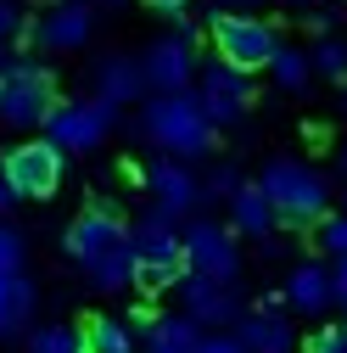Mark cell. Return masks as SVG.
<instances>
[{
  "label": "cell",
  "instance_id": "4dcf8cb0",
  "mask_svg": "<svg viewBox=\"0 0 347 353\" xmlns=\"http://www.w3.org/2000/svg\"><path fill=\"white\" fill-rule=\"evenodd\" d=\"M17 34H23V6L17 0H0V46H12Z\"/></svg>",
  "mask_w": 347,
  "mask_h": 353
},
{
  "label": "cell",
  "instance_id": "d4e9b609",
  "mask_svg": "<svg viewBox=\"0 0 347 353\" xmlns=\"http://www.w3.org/2000/svg\"><path fill=\"white\" fill-rule=\"evenodd\" d=\"M23 263H28V236L12 219H0V275H23Z\"/></svg>",
  "mask_w": 347,
  "mask_h": 353
},
{
  "label": "cell",
  "instance_id": "52a82bcc",
  "mask_svg": "<svg viewBox=\"0 0 347 353\" xmlns=\"http://www.w3.org/2000/svg\"><path fill=\"white\" fill-rule=\"evenodd\" d=\"M180 258H185V275H202L213 286H235L241 281V247H235V236L219 219H191L180 230Z\"/></svg>",
  "mask_w": 347,
  "mask_h": 353
},
{
  "label": "cell",
  "instance_id": "8d00e7d4",
  "mask_svg": "<svg viewBox=\"0 0 347 353\" xmlns=\"http://www.w3.org/2000/svg\"><path fill=\"white\" fill-rule=\"evenodd\" d=\"M280 6H314V0H280Z\"/></svg>",
  "mask_w": 347,
  "mask_h": 353
},
{
  "label": "cell",
  "instance_id": "8fae6325",
  "mask_svg": "<svg viewBox=\"0 0 347 353\" xmlns=\"http://www.w3.org/2000/svg\"><path fill=\"white\" fill-rule=\"evenodd\" d=\"M140 73H146L151 96H180V90L196 84V46L185 34H157L140 57Z\"/></svg>",
  "mask_w": 347,
  "mask_h": 353
},
{
  "label": "cell",
  "instance_id": "4316f807",
  "mask_svg": "<svg viewBox=\"0 0 347 353\" xmlns=\"http://www.w3.org/2000/svg\"><path fill=\"white\" fill-rule=\"evenodd\" d=\"M308 68H314V73H325V79H341V68H347V51H341V39H336V34H325L319 46L308 51Z\"/></svg>",
  "mask_w": 347,
  "mask_h": 353
},
{
  "label": "cell",
  "instance_id": "83f0119b",
  "mask_svg": "<svg viewBox=\"0 0 347 353\" xmlns=\"http://www.w3.org/2000/svg\"><path fill=\"white\" fill-rule=\"evenodd\" d=\"M314 241L325 247V258H341L347 252V225H341V213H325L319 225H314Z\"/></svg>",
  "mask_w": 347,
  "mask_h": 353
},
{
  "label": "cell",
  "instance_id": "5bb4252c",
  "mask_svg": "<svg viewBox=\"0 0 347 353\" xmlns=\"http://www.w3.org/2000/svg\"><path fill=\"white\" fill-rule=\"evenodd\" d=\"M146 191H151V208L162 213V219H180L196 208V174L185 168V163H174V157H157V163H146Z\"/></svg>",
  "mask_w": 347,
  "mask_h": 353
},
{
  "label": "cell",
  "instance_id": "1f68e13d",
  "mask_svg": "<svg viewBox=\"0 0 347 353\" xmlns=\"http://www.w3.org/2000/svg\"><path fill=\"white\" fill-rule=\"evenodd\" d=\"M196 353H246V347H241L230 331H213V336H202V347H196Z\"/></svg>",
  "mask_w": 347,
  "mask_h": 353
},
{
  "label": "cell",
  "instance_id": "3957f363",
  "mask_svg": "<svg viewBox=\"0 0 347 353\" xmlns=\"http://www.w3.org/2000/svg\"><path fill=\"white\" fill-rule=\"evenodd\" d=\"M56 73L39 68L28 57H12L0 68V123L6 129H45L51 107H56Z\"/></svg>",
  "mask_w": 347,
  "mask_h": 353
},
{
  "label": "cell",
  "instance_id": "f1b7e54d",
  "mask_svg": "<svg viewBox=\"0 0 347 353\" xmlns=\"http://www.w3.org/2000/svg\"><path fill=\"white\" fill-rule=\"evenodd\" d=\"M302 353H347V331L341 325H319L308 342H297Z\"/></svg>",
  "mask_w": 347,
  "mask_h": 353
},
{
  "label": "cell",
  "instance_id": "6da1fadb",
  "mask_svg": "<svg viewBox=\"0 0 347 353\" xmlns=\"http://www.w3.org/2000/svg\"><path fill=\"white\" fill-rule=\"evenodd\" d=\"M257 191H264V202L275 208V225L314 230L330 213V174H319L314 163H297V157H275L264 174H257Z\"/></svg>",
  "mask_w": 347,
  "mask_h": 353
},
{
  "label": "cell",
  "instance_id": "8992f818",
  "mask_svg": "<svg viewBox=\"0 0 347 353\" xmlns=\"http://www.w3.org/2000/svg\"><path fill=\"white\" fill-rule=\"evenodd\" d=\"M62 168L67 157L45 141V135H28L6 152V163H0V180H6V191L17 202H51L62 191Z\"/></svg>",
  "mask_w": 347,
  "mask_h": 353
},
{
  "label": "cell",
  "instance_id": "484cf974",
  "mask_svg": "<svg viewBox=\"0 0 347 353\" xmlns=\"http://www.w3.org/2000/svg\"><path fill=\"white\" fill-rule=\"evenodd\" d=\"M235 191H241V168L235 163H219V168L207 174V185H196V202H230Z\"/></svg>",
  "mask_w": 347,
  "mask_h": 353
},
{
  "label": "cell",
  "instance_id": "603a6c76",
  "mask_svg": "<svg viewBox=\"0 0 347 353\" xmlns=\"http://www.w3.org/2000/svg\"><path fill=\"white\" fill-rule=\"evenodd\" d=\"M269 73H275V84L280 90H308V79H314V68H308V51L302 46H280L275 57H269Z\"/></svg>",
  "mask_w": 347,
  "mask_h": 353
},
{
  "label": "cell",
  "instance_id": "2e32d148",
  "mask_svg": "<svg viewBox=\"0 0 347 353\" xmlns=\"http://www.w3.org/2000/svg\"><path fill=\"white\" fill-rule=\"evenodd\" d=\"M230 336L246 353H297V325L286 320V308H246Z\"/></svg>",
  "mask_w": 347,
  "mask_h": 353
},
{
  "label": "cell",
  "instance_id": "277c9868",
  "mask_svg": "<svg viewBox=\"0 0 347 353\" xmlns=\"http://www.w3.org/2000/svg\"><path fill=\"white\" fill-rule=\"evenodd\" d=\"M129 258H135V286L140 292H174V281L185 275L180 258V225L162 219L157 208L129 230Z\"/></svg>",
  "mask_w": 347,
  "mask_h": 353
},
{
  "label": "cell",
  "instance_id": "9c48e42d",
  "mask_svg": "<svg viewBox=\"0 0 347 353\" xmlns=\"http://www.w3.org/2000/svg\"><path fill=\"white\" fill-rule=\"evenodd\" d=\"M207 34H213V51H219V62L252 73V68H269V57L280 51V34L269 23H257V17H219L213 12L207 17Z\"/></svg>",
  "mask_w": 347,
  "mask_h": 353
},
{
  "label": "cell",
  "instance_id": "e575fe53",
  "mask_svg": "<svg viewBox=\"0 0 347 353\" xmlns=\"http://www.w3.org/2000/svg\"><path fill=\"white\" fill-rule=\"evenodd\" d=\"M146 6H151V12H168V17H180V12L191 6V0H146Z\"/></svg>",
  "mask_w": 347,
  "mask_h": 353
},
{
  "label": "cell",
  "instance_id": "d6986e66",
  "mask_svg": "<svg viewBox=\"0 0 347 353\" xmlns=\"http://www.w3.org/2000/svg\"><path fill=\"white\" fill-rule=\"evenodd\" d=\"M230 236H252V241H264L275 236V208L264 202V191H257V180H241V191L230 196Z\"/></svg>",
  "mask_w": 347,
  "mask_h": 353
},
{
  "label": "cell",
  "instance_id": "30bf717a",
  "mask_svg": "<svg viewBox=\"0 0 347 353\" xmlns=\"http://www.w3.org/2000/svg\"><path fill=\"white\" fill-rule=\"evenodd\" d=\"M28 46L34 51H51V57H67V51H84L96 34V12L90 0H56V6L39 17V23H23Z\"/></svg>",
  "mask_w": 347,
  "mask_h": 353
},
{
  "label": "cell",
  "instance_id": "7c38bea8",
  "mask_svg": "<svg viewBox=\"0 0 347 353\" xmlns=\"http://www.w3.org/2000/svg\"><path fill=\"white\" fill-rule=\"evenodd\" d=\"M174 292H180L185 320H191L196 331H202V325H235V320L246 314L241 286H213V281H202V275H180Z\"/></svg>",
  "mask_w": 347,
  "mask_h": 353
},
{
  "label": "cell",
  "instance_id": "836d02e7",
  "mask_svg": "<svg viewBox=\"0 0 347 353\" xmlns=\"http://www.w3.org/2000/svg\"><path fill=\"white\" fill-rule=\"evenodd\" d=\"M336 23H341V6H336V0H330L325 12H314V28H319V34H336Z\"/></svg>",
  "mask_w": 347,
  "mask_h": 353
},
{
  "label": "cell",
  "instance_id": "4fadbf2b",
  "mask_svg": "<svg viewBox=\"0 0 347 353\" xmlns=\"http://www.w3.org/2000/svg\"><path fill=\"white\" fill-rule=\"evenodd\" d=\"M123 241H129V225H123L112 208H84L73 225H67V236H62L67 258H73V263H84V270H90L96 258H107L112 247H123Z\"/></svg>",
  "mask_w": 347,
  "mask_h": 353
},
{
  "label": "cell",
  "instance_id": "ac0fdd59",
  "mask_svg": "<svg viewBox=\"0 0 347 353\" xmlns=\"http://www.w3.org/2000/svg\"><path fill=\"white\" fill-rule=\"evenodd\" d=\"M34 320V281L28 275H0V342H23Z\"/></svg>",
  "mask_w": 347,
  "mask_h": 353
},
{
  "label": "cell",
  "instance_id": "ffe728a7",
  "mask_svg": "<svg viewBox=\"0 0 347 353\" xmlns=\"http://www.w3.org/2000/svg\"><path fill=\"white\" fill-rule=\"evenodd\" d=\"M146 325V347L140 353H196L207 331H196L185 314H157V320H140Z\"/></svg>",
  "mask_w": 347,
  "mask_h": 353
},
{
  "label": "cell",
  "instance_id": "5b68a950",
  "mask_svg": "<svg viewBox=\"0 0 347 353\" xmlns=\"http://www.w3.org/2000/svg\"><path fill=\"white\" fill-rule=\"evenodd\" d=\"M191 96H196L207 129H235L252 112V101H257V84H252V73H241V68H230L219 57H207L196 68V90Z\"/></svg>",
  "mask_w": 347,
  "mask_h": 353
},
{
  "label": "cell",
  "instance_id": "44dd1931",
  "mask_svg": "<svg viewBox=\"0 0 347 353\" xmlns=\"http://www.w3.org/2000/svg\"><path fill=\"white\" fill-rule=\"evenodd\" d=\"M84 353H140V342H135V331H129V320L101 314V320H90V331H84Z\"/></svg>",
  "mask_w": 347,
  "mask_h": 353
},
{
  "label": "cell",
  "instance_id": "ba28073f",
  "mask_svg": "<svg viewBox=\"0 0 347 353\" xmlns=\"http://www.w3.org/2000/svg\"><path fill=\"white\" fill-rule=\"evenodd\" d=\"M112 118H118V112H107L101 101H84V96H78V101H56L39 135H45L62 157H67V152H73V157H90V152H101Z\"/></svg>",
  "mask_w": 347,
  "mask_h": 353
},
{
  "label": "cell",
  "instance_id": "7a4b0ae2",
  "mask_svg": "<svg viewBox=\"0 0 347 353\" xmlns=\"http://www.w3.org/2000/svg\"><path fill=\"white\" fill-rule=\"evenodd\" d=\"M140 129L151 135V146H162V157H174V163H191V157L213 152V129H207V118H202V107H196L191 90L151 96L146 112H140Z\"/></svg>",
  "mask_w": 347,
  "mask_h": 353
},
{
  "label": "cell",
  "instance_id": "9a60e30c",
  "mask_svg": "<svg viewBox=\"0 0 347 353\" xmlns=\"http://www.w3.org/2000/svg\"><path fill=\"white\" fill-rule=\"evenodd\" d=\"M96 96L90 101H101L107 112H118L123 101H146V73H140V57H129V51H107L101 62H96Z\"/></svg>",
  "mask_w": 347,
  "mask_h": 353
},
{
  "label": "cell",
  "instance_id": "e0dca14e",
  "mask_svg": "<svg viewBox=\"0 0 347 353\" xmlns=\"http://www.w3.org/2000/svg\"><path fill=\"white\" fill-rule=\"evenodd\" d=\"M280 303H286V308H297V314H308V320L330 314V292H325V270H319V263H297V270L286 275V286H280Z\"/></svg>",
  "mask_w": 347,
  "mask_h": 353
},
{
  "label": "cell",
  "instance_id": "cb8c5ba5",
  "mask_svg": "<svg viewBox=\"0 0 347 353\" xmlns=\"http://www.w3.org/2000/svg\"><path fill=\"white\" fill-rule=\"evenodd\" d=\"M23 347H28V353H84V331L51 320V325H34V331L23 336Z\"/></svg>",
  "mask_w": 347,
  "mask_h": 353
},
{
  "label": "cell",
  "instance_id": "f546056e",
  "mask_svg": "<svg viewBox=\"0 0 347 353\" xmlns=\"http://www.w3.org/2000/svg\"><path fill=\"white\" fill-rule=\"evenodd\" d=\"M325 292H330V308H341V303H347V263H341V258H330V263H325Z\"/></svg>",
  "mask_w": 347,
  "mask_h": 353
},
{
  "label": "cell",
  "instance_id": "7402d4cb",
  "mask_svg": "<svg viewBox=\"0 0 347 353\" xmlns=\"http://www.w3.org/2000/svg\"><path fill=\"white\" fill-rule=\"evenodd\" d=\"M84 275H90V286H96V292H129V286H135V258H129V241H123V247H112L107 258H96Z\"/></svg>",
  "mask_w": 347,
  "mask_h": 353
},
{
  "label": "cell",
  "instance_id": "d6a6232c",
  "mask_svg": "<svg viewBox=\"0 0 347 353\" xmlns=\"http://www.w3.org/2000/svg\"><path fill=\"white\" fill-rule=\"evenodd\" d=\"M246 6H264V0H213L219 17H246Z\"/></svg>",
  "mask_w": 347,
  "mask_h": 353
},
{
  "label": "cell",
  "instance_id": "d590c367",
  "mask_svg": "<svg viewBox=\"0 0 347 353\" xmlns=\"http://www.w3.org/2000/svg\"><path fill=\"white\" fill-rule=\"evenodd\" d=\"M12 208H17V196L6 191V180H0V219H12Z\"/></svg>",
  "mask_w": 347,
  "mask_h": 353
}]
</instances>
